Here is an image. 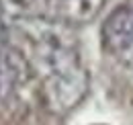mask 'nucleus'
<instances>
[{"label":"nucleus","mask_w":133,"mask_h":125,"mask_svg":"<svg viewBox=\"0 0 133 125\" xmlns=\"http://www.w3.org/2000/svg\"><path fill=\"white\" fill-rule=\"evenodd\" d=\"M117 58H119L121 68L125 70V74H127V76H129V80L133 82V43L127 47V49L119 51V53H117Z\"/></svg>","instance_id":"obj_5"},{"label":"nucleus","mask_w":133,"mask_h":125,"mask_svg":"<svg viewBox=\"0 0 133 125\" xmlns=\"http://www.w3.org/2000/svg\"><path fill=\"white\" fill-rule=\"evenodd\" d=\"M90 76L82 64L70 70L51 74L41 80V96L45 107L57 115H66L82 103L88 92Z\"/></svg>","instance_id":"obj_1"},{"label":"nucleus","mask_w":133,"mask_h":125,"mask_svg":"<svg viewBox=\"0 0 133 125\" xmlns=\"http://www.w3.org/2000/svg\"><path fill=\"white\" fill-rule=\"evenodd\" d=\"M104 0H49V15L53 21L66 25H82L100 12Z\"/></svg>","instance_id":"obj_4"},{"label":"nucleus","mask_w":133,"mask_h":125,"mask_svg":"<svg viewBox=\"0 0 133 125\" xmlns=\"http://www.w3.org/2000/svg\"><path fill=\"white\" fill-rule=\"evenodd\" d=\"M102 45L111 53H119L133 43V4L117 6L102 23Z\"/></svg>","instance_id":"obj_3"},{"label":"nucleus","mask_w":133,"mask_h":125,"mask_svg":"<svg viewBox=\"0 0 133 125\" xmlns=\"http://www.w3.org/2000/svg\"><path fill=\"white\" fill-rule=\"evenodd\" d=\"M31 64L15 47H0V105H10L31 78Z\"/></svg>","instance_id":"obj_2"}]
</instances>
